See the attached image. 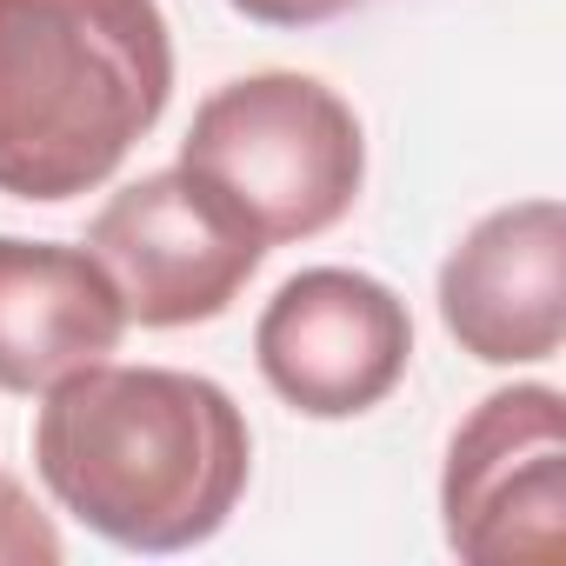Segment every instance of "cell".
<instances>
[{
  "mask_svg": "<svg viewBox=\"0 0 566 566\" xmlns=\"http://www.w3.org/2000/svg\"><path fill=\"white\" fill-rule=\"evenodd\" d=\"M34 473L61 513L107 546L187 553L233 520L253 473V433L207 374L94 360L48 387Z\"/></svg>",
  "mask_w": 566,
  "mask_h": 566,
  "instance_id": "6da1fadb",
  "label": "cell"
},
{
  "mask_svg": "<svg viewBox=\"0 0 566 566\" xmlns=\"http://www.w3.org/2000/svg\"><path fill=\"white\" fill-rule=\"evenodd\" d=\"M167 101L160 0H0V193L61 207L107 187Z\"/></svg>",
  "mask_w": 566,
  "mask_h": 566,
  "instance_id": "7a4b0ae2",
  "label": "cell"
},
{
  "mask_svg": "<svg viewBox=\"0 0 566 566\" xmlns=\"http://www.w3.org/2000/svg\"><path fill=\"white\" fill-rule=\"evenodd\" d=\"M180 167L213 180L266 247L340 227L367 180L360 114L314 74H247L200 101Z\"/></svg>",
  "mask_w": 566,
  "mask_h": 566,
  "instance_id": "3957f363",
  "label": "cell"
},
{
  "mask_svg": "<svg viewBox=\"0 0 566 566\" xmlns=\"http://www.w3.org/2000/svg\"><path fill=\"white\" fill-rule=\"evenodd\" d=\"M87 253L114 273L127 321L167 334L220 321L260 273L266 240L213 180L193 167H160L87 220Z\"/></svg>",
  "mask_w": 566,
  "mask_h": 566,
  "instance_id": "277c9868",
  "label": "cell"
},
{
  "mask_svg": "<svg viewBox=\"0 0 566 566\" xmlns=\"http://www.w3.org/2000/svg\"><path fill=\"white\" fill-rule=\"evenodd\" d=\"M447 546L467 566L559 559L566 546V400L553 387H500L486 394L440 473Z\"/></svg>",
  "mask_w": 566,
  "mask_h": 566,
  "instance_id": "5b68a950",
  "label": "cell"
},
{
  "mask_svg": "<svg viewBox=\"0 0 566 566\" xmlns=\"http://www.w3.org/2000/svg\"><path fill=\"white\" fill-rule=\"evenodd\" d=\"M260 380L307 420L374 413L413 360V314L360 266H307L253 321Z\"/></svg>",
  "mask_w": 566,
  "mask_h": 566,
  "instance_id": "8992f818",
  "label": "cell"
},
{
  "mask_svg": "<svg viewBox=\"0 0 566 566\" xmlns=\"http://www.w3.org/2000/svg\"><path fill=\"white\" fill-rule=\"evenodd\" d=\"M440 327L480 367H539L566 340V207L513 200L440 266Z\"/></svg>",
  "mask_w": 566,
  "mask_h": 566,
  "instance_id": "52a82bcc",
  "label": "cell"
},
{
  "mask_svg": "<svg viewBox=\"0 0 566 566\" xmlns=\"http://www.w3.org/2000/svg\"><path fill=\"white\" fill-rule=\"evenodd\" d=\"M127 327L114 273L87 247L0 233V394H48L107 360Z\"/></svg>",
  "mask_w": 566,
  "mask_h": 566,
  "instance_id": "ba28073f",
  "label": "cell"
},
{
  "mask_svg": "<svg viewBox=\"0 0 566 566\" xmlns=\"http://www.w3.org/2000/svg\"><path fill=\"white\" fill-rule=\"evenodd\" d=\"M0 559H61V539L34 520L14 480H0Z\"/></svg>",
  "mask_w": 566,
  "mask_h": 566,
  "instance_id": "9c48e42d",
  "label": "cell"
},
{
  "mask_svg": "<svg viewBox=\"0 0 566 566\" xmlns=\"http://www.w3.org/2000/svg\"><path fill=\"white\" fill-rule=\"evenodd\" d=\"M233 14H247L253 28H327L340 14H354L360 0H227Z\"/></svg>",
  "mask_w": 566,
  "mask_h": 566,
  "instance_id": "30bf717a",
  "label": "cell"
}]
</instances>
